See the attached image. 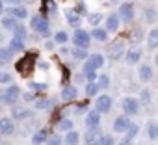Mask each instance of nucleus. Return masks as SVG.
<instances>
[{"instance_id": "obj_1", "label": "nucleus", "mask_w": 158, "mask_h": 145, "mask_svg": "<svg viewBox=\"0 0 158 145\" xmlns=\"http://www.w3.org/2000/svg\"><path fill=\"white\" fill-rule=\"evenodd\" d=\"M127 45H125V41H121V39H115L114 43H110L108 45V48H106V58L110 60V61H119L123 56H127Z\"/></svg>"}, {"instance_id": "obj_2", "label": "nucleus", "mask_w": 158, "mask_h": 145, "mask_svg": "<svg viewBox=\"0 0 158 145\" xmlns=\"http://www.w3.org/2000/svg\"><path fill=\"white\" fill-rule=\"evenodd\" d=\"M19 97H23V95H21V88L15 86V84L4 88L2 93H0V101H2V104H8V106H17L15 102H17Z\"/></svg>"}, {"instance_id": "obj_3", "label": "nucleus", "mask_w": 158, "mask_h": 145, "mask_svg": "<svg viewBox=\"0 0 158 145\" xmlns=\"http://www.w3.org/2000/svg\"><path fill=\"white\" fill-rule=\"evenodd\" d=\"M121 108H123V114L128 117H136L141 114V102L139 99H134V97H125L121 101Z\"/></svg>"}, {"instance_id": "obj_4", "label": "nucleus", "mask_w": 158, "mask_h": 145, "mask_svg": "<svg viewBox=\"0 0 158 145\" xmlns=\"http://www.w3.org/2000/svg\"><path fill=\"white\" fill-rule=\"evenodd\" d=\"M117 15H119V19H121L123 24H132L134 19H136V8H134V4L132 2H123L119 6V10H117Z\"/></svg>"}, {"instance_id": "obj_5", "label": "nucleus", "mask_w": 158, "mask_h": 145, "mask_svg": "<svg viewBox=\"0 0 158 145\" xmlns=\"http://www.w3.org/2000/svg\"><path fill=\"white\" fill-rule=\"evenodd\" d=\"M71 39H73V43H74L76 48H88L93 37H91V32H86L82 28H78V30H74V34H73Z\"/></svg>"}, {"instance_id": "obj_6", "label": "nucleus", "mask_w": 158, "mask_h": 145, "mask_svg": "<svg viewBox=\"0 0 158 145\" xmlns=\"http://www.w3.org/2000/svg\"><path fill=\"white\" fill-rule=\"evenodd\" d=\"M102 67H104V56L99 54V52H95V54H89L88 61L82 67V72H86V71H99Z\"/></svg>"}, {"instance_id": "obj_7", "label": "nucleus", "mask_w": 158, "mask_h": 145, "mask_svg": "<svg viewBox=\"0 0 158 145\" xmlns=\"http://www.w3.org/2000/svg\"><path fill=\"white\" fill-rule=\"evenodd\" d=\"M130 126H132V121H130V117L128 115H117L115 119H114V125H112V128H114V132H117V134H127L128 130H130Z\"/></svg>"}, {"instance_id": "obj_8", "label": "nucleus", "mask_w": 158, "mask_h": 145, "mask_svg": "<svg viewBox=\"0 0 158 145\" xmlns=\"http://www.w3.org/2000/svg\"><path fill=\"white\" fill-rule=\"evenodd\" d=\"M101 112L97 110H89L84 117V125H86V130H95V128H101Z\"/></svg>"}, {"instance_id": "obj_9", "label": "nucleus", "mask_w": 158, "mask_h": 145, "mask_svg": "<svg viewBox=\"0 0 158 145\" xmlns=\"http://www.w3.org/2000/svg\"><path fill=\"white\" fill-rule=\"evenodd\" d=\"M95 110L101 112V114H110L112 112V97L102 93L95 99Z\"/></svg>"}, {"instance_id": "obj_10", "label": "nucleus", "mask_w": 158, "mask_h": 145, "mask_svg": "<svg viewBox=\"0 0 158 145\" xmlns=\"http://www.w3.org/2000/svg\"><path fill=\"white\" fill-rule=\"evenodd\" d=\"M102 138H104V132H102L101 128L86 130V134H84V143H86V145H101V143H102Z\"/></svg>"}, {"instance_id": "obj_11", "label": "nucleus", "mask_w": 158, "mask_h": 145, "mask_svg": "<svg viewBox=\"0 0 158 145\" xmlns=\"http://www.w3.org/2000/svg\"><path fill=\"white\" fill-rule=\"evenodd\" d=\"M0 10H2L4 15H11V17H15L17 21H24V19L28 17V11H26L24 6H13V8H6V6H2Z\"/></svg>"}, {"instance_id": "obj_12", "label": "nucleus", "mask_w": 158, "mask_h": 145, "mask_svg": "<svg viewBox=\"0 0 158 145\" xmlns=\"http://www.w3.org/2000/svg\"><path fill=\"white\" fill-rule=\"evenodd\" d=\"M152 78H154V69H152L149 63L139 65V69H138V80H139L141 84H149Z\"/></svg>"}, {"instance_id": "obj_13", "label": "nucleus", "mask_w": 158, "mask_h": 145, "mask_svg": "<svg viewBox=\"0 0 158 145\" xmlns=\"http://www.w3.org/2000/svg\"><path fill=\"white\" fill-rule=\"evenodd\" d=\"M0 134H2L4 138L15 134V121L11 117H2L0 119Z\"/></svg>"}, {"instance_id": "obj_14", "label": "nucleus", "mask_w": 158, "mask_h": 145, "mask_svg": "<svg viewBox=\"0 0 158 145\" xmlns=\"http://www.w3.org/2000/svg\"><path fill=\"white\" fill-rule=\"evenodd\" d=\"M141 54H143V50H141L139 47H130V48L127 50V56H125L127 65H136V63L141 60Z\"/></svg>"}, {"instance_id": "obj_15", "label": "nucleus", "mask_w": 158, "mask_h": 145, "mask_svg": "<svg viewBox=\"0 0 158 145\" xmlns=\"http://www.w3.org/2000/svg\"><path fill=\"white\" fill-rule=\"evenodd\" d=\"M145 43H147V50L149 52L158 50V26H154L152 30H149V34L145 37Z\"/></svg>"}, {"instance_id": "obj_16", "label": "nucleus", "mask_w": 158, "mask_h": 145, "mask_svg": "<svg viewBox=\"0 0 158 145\" xmlns=\"http://www.w3.org/2000/svg\"><path fill=\"white\" fill-rule=\"evenodd\" d=\"M141 19H143L145 24H154V23L158 21V11H156L152 6H145V8L141 10Z\"/></svg>"}, {"instance_id": "obj_17", "label": "nucleus", "mask_w": 158, "mask_h": 145, "mask_svg": "<svg viewBox=\"0 0 158 145\" xmlns=\"http://www.w3.org/2000/svg\"><path fill=\"white\" fill-rule=\"evenodd\" d=\"M119 26H121V19H119V15L117 13H110L106 19H104V28L108 30V32H117L119 30Z\"/></svg>"}, {"instance_id": "obj_18", "label": "nucleus", "mask_w": 158, "mask_h": 145, "mask_svg": "<svg viewBox=\"0 0 158 145\" xmlns=\"http://www.w3.org/2000/svg\"><path fill=\"white\" fill-rule=\"evenodd\" d=\"M65 17H67V24L69 26H73L74 30H78V28H80V24H82V17L80 15H78L74 10H65Z\"/></svg>"}, {"instance_id": "obj_19", "label": "nucleus", "mask_w": 158, "mask_h": 145, "mask_svg": "<svg viewBox=\"0 0 158 145\" xmlns=\"http://www.w3.org/2000/svg\"><path fill=\"white\" fill-rule=\"evenodd\" d=\"M30 117H32V112L28 108H21V106L11 108V119L13 121H24V119H30Z\"/></svg>"}, {"instance_id": "obj_20", "label": "nucleus", "mask_w": 158, "mask_h": 145, "mask_svg": "<svg viewBox=\"0 0 158 145\" xmlns=\"http://www.w3.org/2000/svg\"><path fill=\"white\" fill-rule=\"evenodd\" d=\"M76 95H78L76 86H63V89L60 91V99L61 101H74Z\"/></svg>"}, {"instance_id": "obj_21", "label": "nucleus", "mask_w": 158, "mask_h": 145, "mask_svg": "<svg viewBox=\"0 0 158 145\" xmlns=\"http://www.w3.org/2000/svg\"><path fill=\"white\" fill-rule=\"evenodd\" d=\"M56 128L60 130V132H71V130H74V123H73V119H69V117H61L58 123H56Z\"/></svg>"}, {"instance_id": "obj_22", "label": "nucleus", "mask_w": 158, "mask_h": 145, "mask_svg": "<svg viewBox=\"0 0 158 145\" xmlns=\"http://www.w3.org/2000/svg\"><path fill=\"white\" fill-rule=\"evenodd\" d=\"M48 132L45 130V128H41V130H37V132H34L32 134V143L34 145H43V143H47L48 141Z\"/></svg>"}, {"instance_id": "obj_23", "label": "nucleus", "mask_w": 158, "mask_h": 145, "mask_svg": "<svg viewBox=\"0 0 158 145\" xmlns=\"http://www.w3.org/2000/svg\"><path fill=\"white\" fill-rule=\"evenodd\" d=\"M91 37L95 39V41H99V43H106L108 41V30L106 28H93L91 30Z\"/></svg>"}, {"instance_id": "obj_24", "label": "nucleus", "mask_w": 158, "mask_h": 145, "mask_svg": "<svg viewBox=\"0 0 158 145\" xmlns=\"http://www.w3.org/2000/svg\"><path fill=\"white\" fill-rule=\"evenodd\" d=\"M58 104L56 99H39L35 101V110H52Z\"/></svg>"}, {"instance_id": "obj_25", "label": "nucleus", "mask_w": 158, "mask_h": 145, "mask_svg": "<svg viewBox=\"0 0 158 145\" xmlns=\"http://www.w3.org/2000/svg\"><path fill=\"white\" fill-rule=\"evenodd\" d=\"M21 21H17L15 17H11V15H2V28L4 30H10V32H13L15 30V26L19 24Z\"/></svg>"}, {"instance_id": "obj_26", "label": "nucleus", "mask_w": 158, "mask_h": 145, "mask_svg": "<svg viewBox=\"0 0 158 145\" xmlns=\"http://www.w3.org/2000/svg\"><path fill=\"white\" fill-rule=\"evenodd\" d=\"M80 134H78L76 130H71V132H67L65 134V138H63V145H78L80 143Z\"/></svg>"}, {"instance_id": "obj_27", "label": "nucleus", "mask_w": 158, "mask_h": 145, "mask_svg": "<svg viewBox=\"0 0 158 145\" xmlns=\"http://www.w3.org/2000/svg\"><path fill=\"white\" fill-rule=\"evenodd\" d=\"M139 102H141V106H151V102H152V91L149 89V88H143L141 91H139Z\"/></svg>"}, {"instance_id": "obj_28", "label": "nucleus", "mask_w": 158, "mask_h": 145, "mask_svg": "<svg viewBox=\"0 0 158 145\" xmlns=\"http://www.w3.org/2000/svg\"><path fill=\"white\" fill-rule=\"evenodd\" d=\"M11 60H13V50L10 47H2V48H0V63L8 65Z\"/></svg>"}, {"instance_id": "obj_29", "label": "nucleus", "mask_w": 158, "mask_h": 145, "mask_svg": "<svg viewBox=\"0 0 158 145\" xmlns=\"http://www.w3.org/2000/svg\"><path fill=\"white\" fill-rule=\"evenodd\" d=\"M128 39L132 41V47H138V43L143 39V30H141L139 26H136L134 30H130V34H128Z\"/></svg>"}, {"instance_id": "obj_30", "label": "nucleus", "mask_w": 158, "mask_h": 145, "mask_svg": "<svg viewBox=\"0 0 158 145\" xmlns=\"http://www.w3.org/2000/svg\"><path fill=\"white\" fill-rule=\"evenodd\" d=\"M147 138L156 141L158 139V121H149L147 123Z\"/></svg>"}, {"instance_id": "obj_31", "label": "nucleus", "mask_w": 158, "mask_h": 145, "mask_svg": "<svg viewBox=\"0 0 158 145\" xmlns=\"http://www.w3.org/2000/svg\"><path fill=\"white\" fill-rule=\"evenodd\" d=\"M71 56H73L74 60H84V61H88V58H89L88 48H73V50H71Z\"/></svg>"}, {"instance_id": "obj_32", "label": "nucleus", "mask_w": 158, "mask_h": 145, "mask_svg": "<svg viewBox=\"0 0 158 145\" xmlns=\"http://www.w3.org/2000/svg\"><path fill=\"white\" fill-rule=\"evenodd\" d=\"M13 37L21 39V41H24V39L28 37V34H26V26H24L23 23H19V24L15 26V30H13Z\"/></svg>"}, {"instance_id": "obj_33", "label": "nucleus", "mask_w": 158, "mask_h": 145, "mask_svg": "<svg viewBox=\"0 0 158 145\" xmlns=\"http://www.w3.org/2000/svg\"><path fill=\"white\" fill-rule=\"evenodd\" d=\"M11 50H13V54L15 52H23L26 47H24V41H21V39H17V37H11V41H10V45H8Z\"/></svg>"}, {"instance_id": "obj_34", "label": "nucleus", "mask_w": 158, "mask_h": 145, "mask_svg": "<svg viewBox=\"0 0 158 145\" xmlns=\"http://www.w3.org/2000/svg\"><path fill=\"white\" fill-rule=\"evenodd\" d=\"M102 19H104L102 13H89V15H88V23H89L93 28H99V24L102 23Z\"/></svg>"}, {"instance_id": "obj_35", "label": "nucleus", "mask_w": 158, "mask_h": 145, "mask_svg": "<svg viewBox=\"0 0 158 145\" xmlns=\"http://www.w3.org/2000/svg\"><path fill=\"white\" fill-rule=\"evenodd\" d=\"M69 41V35H67V32H63V30H58L56 34H54V43H58V45H61V47H65V43Z\"/></svg>"}, {"instance_id": "obj_36", "label": "nucleus", "mask_w": 158, "mask_h": 145, "mask_svg": "<svg viewBox=\"0 0 158 145\" xmlns=\"http://www.w3.org/2000/svg\"><path fill=\"white\" fill-rule=\"evenodd\" d=\"M99 91H101V88H99V84H97V82H93V84H86V97H88V99L95 97Z\"/></svg>"}, {"instance_id": "obj_37", "label": "nucleus", "mask_w": 158, "mask_h": 145, "mask_svg": "<svg viewBox=\"0 0 158 145\" xmlns=\"http://www.w3.org/2000/svg\"><path fill=\"white\" fill-rule=\"evenodd\" d=\"M138 132H139V125H138V123H132L130 130L125 134V139H130V141H134V138L138 136Z\"/></svg>"}, {"instance_id": "obj_38", "label": "nucleus", "mask_w": 158, "mask_h": 145, "mask_svg": "<svg viewBox=\"0 0 158 145\" xmlns=\"http://www.w3.org/2000/svg\"><path fill=\"white\" fill-rule=\"evenodd\" d=\"M97 84H99L101 89H108V88H110V77H108V75H99Z\"/></svg>"}, {"instance_id": "obj_39", "label": "nucleus", "mask_w": 158, "mask_h": 145, "mask_svg": "<svg viewBox=\"0 0 158 145\" xmlns=\"http://www.w3.org/2000/svg\"><path fill=\"white\" fill-rule=\"evenodd\" d=\"M11 82H13V77L10 75V72H6V71H2V72H0V84H2V86H11Z\"/></svg>"}, {"instance_id": "obj_40", "label": "nucleus", "mask_w": 158, "mask_h": 145, "mask_svg": "<svg viewBox=\"0 0 158 145\" xmlns=\"http://www.w3.org/2000/svg\"><path fill=\"white\" fill-rule=\"evenodd\" d=\"M28 88H30L32 91H47V89H48L47 84H39V82H28Z\"/></svg>"}, {"instance_id": "obj_41", "label": "nucleus", "mask_w": 158, "mask_h": 145, "mask_svg": "<svg viewBox=\"0 0 158 145\" xmlns=\"http://www.w3.org/2000/svg\"><path fill=\"white\" fill-rule=\"evenodd\" d=\"M74 11L80 15V17H82V15H84V17H88V15H89V11L86 10V4H84V2H78V4H76V8H74Z\"/></svg>"}, {"instance_id": "obj_42", "label": "nucleus", "mask_w": 158, "mask_h": 145, "mask_svg": "<svg viewBox=\"0 0 158 145\" xmlns=\"http://www.w3.org/2000/svg\"><path fill=\"white\" fill-rule=\"evenodd\" d=\"M41 21H43V17H41V15H34V17L30 19V28L37 32V28H39V24H41Z\"/></svg>"}, {"instance_id": "obj_43", "label": "nucleus", "mask_w": 158, "mask_h": 145, "mask_svg": "<svg viewBox=\"0 0 158 145\" xmlns=\"http://www.w3.org/2000/svg\"><path fill=\"white\" fill-rule=\"evenodd\" d=\"M45 145H63V138H60L58 134H54V136L48 138V141H47Z\"/></svg>"}, {"instance_id": "obj_44", "label": "nucleus", "mask_w": 158, "mask_h": 145, "mask_svg": "<svg viewBox=\"0 0 158 145\" xmlns=\"http://www.w3.org/2000/svg\"><path fill=\"white\" fill-rule=\"evenodd\" d=\"M101 145H115V138L112 136V134H104V138H102V143Z\"/></svg>"}, {"instance_id": "obj_45", "label": "nucleus", "mask_w": 158, "mask_h": 145, "mask_svg": "<svg viewBox=\"0 0 158 145\" xmlns=\"http://www.w3.org/2000/svg\"><path fill=\"white\" fill-rule=\"evenodd\" d=\"M35 91H28V93H23V99L26 101V102H32V101H35Z\"/></svg>"}, {"instance_id": "obj_46", "label": "nucleus", "mask_w": 158, "mask_h": 145, "mask_svg": "<svg viewBox=\"0 0 158 145\" xmlns=\"http://www.w3.org/2000/svg\"><path fill=\"white\" fill-rule=\"evenodd\" d=\"M6 2H8V4H11V8H13V6H21L24 0H6Z\"/></svg>"}, {"instance_id": "obj_47", "label": "nucleus", "mask_w": 158, "mask_h": 145, "mask_svg": "<svg viewBox=\"0 0 158 145\" xmlns=\"http://www.w3.org/2000/svg\"><path fill=\"white\" fill-rule=\"evenodd\" d=\"M37 67H39V69H45V71H47V69H48V61H37Z\"/></svg>"}, {"instance_id": "obj_48", "label": "nucleus", "mask_w": 158, "mask_h": 145, "mask_svg": "<svg viewBox=\"0 0 158 145\" xmlns=\"http://www.w3.org/2000/svg\"><path fill=\"white\" fill-rule=\"evenodd\" d=\"M117 145H134V141H130V139H125V138H123Z\"/></svg>"}, {"instance_id": "obj_49", "label": "nucleus", "mask_w": 158, "mask_h": 145, "mask_svg": "<svg viewBox=\"0 0 158 145\" xmlns=\"http://www.w3.org/2000/svg\"><path fill=\"white\" fill-rule=\"evenodd\" d=\"M45 47H47V50H52V47H54V41H47V43H45Z\"/></svg>"}, {"instance_id": "obj_50", "label": "nucleus", "mask_w": 158, "mask_h": 145, "mask_svg": "<svg viewBox=\"0 0 158 145\" xmlns=\"http://www.w3.org/2000/svg\"><path fill=\"white\" fill-rule=\"evenodd\" d=\"M60 52H61V54H69V48H67V47H61Z\"/></svg>"}, {"instance_id": "obj_51", "label": "nucleus", "mask_w": 158, "mask_h": 145, "mask_svg": "<svg viewBox=\"0 0 158 145\" xmlns=\"http://www.w3.org/2000/svg\"><path fill=\"white\" fill-rule=\"evenodd\" d=\"M0 145H10V143H8L6 139H0Z\"/></svg>"}, {"instance_id": "obj_52", "label": "nucleus", "mask_w": 158, "mask_h": 145, "mask_svg": "<svg viewBox=\"0 0 158 145\" xmlns=\"http://www.w3.org/2000/svg\"><path fill=\"white\" fill-rule=\"evenodd\" d=\"M154 63H156V67H158V52H156V56H154Z\"/></svg>"}, {"instance_id": "obj_53", "label": "nucleus", "mask_w": 158, "mask_h": 145, "mask_svg": "<svg viewBox=\"0 0 158 145\" xmlns=\"http://www.w3.org/2000/svg\"><path fill=\"white\" fill-rule=\"evenodd\" d=\"M108 2H119V0H108Z\"/></svg>"}, {"instance_id": "obj_54", "label": "nucleus", "mask_w": 158, "mask_h": 145, "mask_svg": "<svg viewBox=\"0 0 158 145\" xmlns=\"http://www.w3.org/2000/svg\"><path fill=\"white\" fill-rule=\"evenodd\" d=\"M145 2H152V0H145Z\"/></svg>"}]
</instances>
